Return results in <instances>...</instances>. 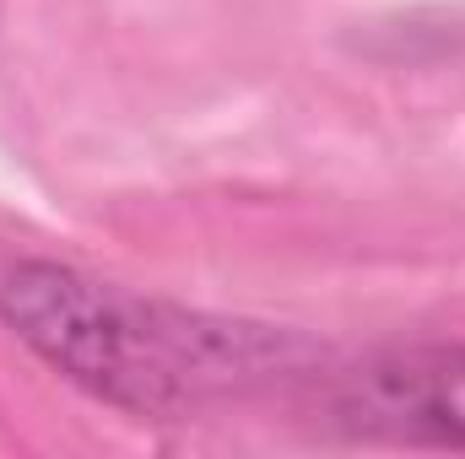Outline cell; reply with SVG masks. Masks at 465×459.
Here are the masks:
<instances>
[{
    "label": "cell",
    "mask_w": 465,
    "mask_h": 459,
    "mask_svg": "<svg viewBox=\"0 0 465 459\" xmlns=\"http://www.w3.org/2000/svg\"><path fill=\"white\" fill-rule=\"evenodd\" d=\"M0 325L65 384L157 422L265 384L320 378L314 346L287 330L130 298L54 259H27L0 281Z\"/></svg>",
    "instance_id": "6da1fadb"
},
{
    "label": "cell",
    "mask_w": 465,
    "mask_h": 459,
    "mask_svg": "<svg viewBox=\"0 0 465 459\" xmlns=\"http://www.w3.org/2000/svg\"><path fill=\"white\" fill-rule=\"evenodd\" d=\"M325 416L362 444L465 449V346H384L351 367L320 373Z\"/></svg>",
    "instance_id": "7a4b0ae2"
}]
</instances>
